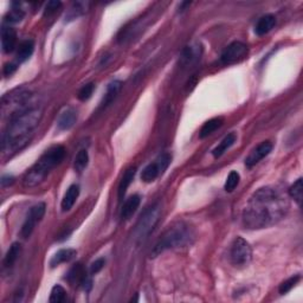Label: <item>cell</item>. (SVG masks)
Masks as SVG:
<instances>
[{"mask_svg":"<svg viewBox=\"0 0 303 303\" xmlns=\"http://www.w3.org/2000/svg\"><path fill=\"white\" fill-rule=\"evenodd\" d=\"M289 211L288 199L274 187H262L249 199L243 212V223L250 230L273 226L282 220Z\"/></svg>","mask_w":303,"mask_h":303,"instance_id":"6da1fadb","label":"cell"},{"mask_svg":"<svg viewBox=\"0 0 303 303\" xmlns=\"http://www.w3.org/2000/svg\"><path fill=\"white\" fill-rule=\"evenodd\" d=\"M43 116L40 107L31 106L9 119L8 126L2 134L1 151L4 156H11L26 146L34 129Z\"/></svg>","mask_w":303,"mask_h":303,"instance_id":"7a4b0ae2","label":"cell"},{"mask_svg":"<svg viewBox=\"0 0 303 303\" xmlns=\"http://www.w3.org/2000/svg\"><path fill=\"white\" fill-rule=\"evenodd\" d=\"M65 153L66 151L63 146H55L46 151L25 174L23 179L25 187L32 188L42 184L46 176L50 174V172L62 162Z\"/></svg>","mask_w":303,"mask_h":303,"instance_id":"3957f363","label":"cell"},{"mask_svg":"<svg viewBox=\"0 0 303 303\" xmlns=\"http://www.w3.org/2000/svg\"><path fill=\"white\" fill-rule=\"evenodd\" d=\"M194 235L191 227L180 223L176 225L169 227L167 231L161 236V238L154 246L152 251V257H156L161 252L169 250V249L182 248L188 244H192Z\"/></svg>","mask_w":303,"mask_h":303,"instance_id":"277c9868","label":"cell"},{"mask_svg":"<svg viewBox=\"0 0 303 303\" xmlns=\"http://www.w3.org/2000/svg\"><path fill=\"white\" fill-rule=\"evenodd\" d=\"M31 94L27 90H14L12 93H8L2 96L1 99V112L2 116L6 118L8 116L9 119L15 114L23 112L28 108V102H30Z\"/></svg>","mask_w":303,"mask_h":303,"instance_id":"5b68a950","label":"cell"},{"mask_svg":"<svg viewBox=\"0 0 303 303\" xmlns=\"http://www.w3.org/2000/svg\"><path fill=\"white\" fill-rule=\"evenodd\" d=\"M160 214L161 207L159 204H154L153 206H151L147 211H145V213L142 214L140 219H139L137 229H135L134 232L138 241H144V239H146L147 237L151 235V232L153 231L154 227L156 226L157 222H159Z\"/></svg>","mask_w":303,"mask_h":303,"instance_id":"8992f818","label":"cell"},{"mask_svg":"<svg viewBox=\"0 0 303 303\" xmlns=\"http://www.w3.org/2000/svg\"><path fill=\"white\" fill-rule=\"evenodd\" d=\"M230 257H231L232 263L236 267H244V265L249 264V262L252 258V250L250 244L244 238H242V237H237L231 245Z\"/></svg>","mask_w":303,"mask_h":303,"instance_id":"52a82bcc","label":"cell"},{"mask_svg":"<svg viewBox=\"0 0 303 303\" xmlns=\"http://www.w3.org/2000/svg\"><path fill=\"white\" fill-rule=\"evenodd\" d=\"M170 161H172V156L168 153H163L157 157L155 162H152L150 165L145 167L144 170L141 172V180L145 182H152L154 181L157 176L162 174L169 166Z\"/></svg>","mask_w":303,"mask_h":303,"instance_id":"ba28073f","label":"cell"},{"mask_svg":"<svg viewBox=\"0 0 303 303\" xmlns=\"http://www.w3.org/2000/svg\"><path fill=\"white\" fill-rule=\"evenodd\" d=\"M248 56V46L244 43L233 42L227 45L220 56V62L224 65H231L243 61Z\"/></svg>","mask_w":303,"mask_h":303,"instance_id":"9c48e42d","label":"cell"},{"mask_svg":"<svg viewBox=\"0 0 303 303\" xmlns=\"http://www.w3.org/2000/svg\"><path fill=\"white\" fill-rule=\"evenodd\" d=\"M45 210L46 205L44 203L36 204L34 206L30 208V212L27 213L26 219H25L20 230V236L23 237V238H28V237L31 236V233L33 232L37 223H39L44 217V214H45Z\"/></svg>","mask_w":303,"mask_h":303,"instance_id":"30bf717a","label":"cell"},{"mask_svg":"<svg viewBox=\"0 0 303 303\" xmlns=\"http://www.w3.org/2000/svg\"><path fill=\"white\" fill-rule=\"evenodd\" d=\"M271 151H273V144L270 141H263L255 150H252L251 153L245 159L246 167H254L255 165H257L262 159L269 155Z\"/></svg>","mask_w":303,"mask_h":303,"instance_id":"8fae6325","label":"cell"},{"mask_svg":"<svg viewBox=\"0 0 303 303\" xmlns=\"http://www.w3.org/2000/svg\"><path fill=\"white\" fill-rule=\"evenodd\" d=\"M17 45V32L14 28L4 26L1 30V46L5 53L12 52Z\"/></svg>","mask_w":303,"mask_h":303,"instance_id":"7c38bea8","label":"cell"},{"mask_svg":"<svg viewBox=\"0 0 303 303\" xmlns=\"http://www.w3.org/2000/svg\"><path fill=\"white\" fill-rule=\"evenodd\" d=\"M76 121H77V112L68 108L61 114L58 121H57V126H58L59 131H68V129L74 127Z\"/></svg>","mask_w":303,"mask_h":303,"instance_id":"4fadbf2b","label":"cell"},{"mask_svg":"<svg viewBox=\"0 0 303 303\" xmlns=\"http://www.w3.org/2000/svg\"><path fill=\"white\" fill-rule=\"evenodd\" d=\"M78 195H80V187H78V185H71L70 187L66 189L61 204L63 212H68V211L71 210L76 200H77Z\"/></svg>","mask_w":303,"mask_h":303,"instance_id":"5bb4252c","label":"cell"},{"mask_svg":"<svg viewBox=\"0 0 303 303\" xmlns=\"http://www.w3.org/2000/svg\"><path fill=\"white\" fill-rule=\"evenodd\" d=\"M275 24H276V18L273 14H265L260 18L255 26V33L257 36H264L268 32L273 30Z\"/></svg>","mask_w":303,"mask_h":303,"instance_id":"9a60e30c","label":"cell"},{"mask_svg":"<svg viewBox=\"0 0 303 303\" xmlns=\"http://www.w3.org/2000/svg\"><path fill=\"white\" fill-rule=\"evenodd\" d=\"M141 203V198L140 195L134 194L132 197H129L127 200H126L125 205H123L122 210H121V218L123 220H127L131 218L133 214L135 213V211L138 210L139 205Z\"/></svg>","mask_w":303,"mask_h":303,"instance_id":"2e32d148","label":"cell"},{"mask_svg":"<svg viewBox=\"0 0 303 303\" xmlns=\"http://www.w3.org/2000/svg\"><path fill=\"white\" fill-rule=\"evenodd\" d=\"M135 172H137V168H135V167H129V168L125 172V174H123L118 188V195L120 200H122V199L125 198L126 192H127L128 187L131 186L133 180H134Z\"/></svg>","mask_w":303,"mask_h":303,"instance_id":"e0dca14e","label":"cell"},{"mask_svg":"<svg viewBox=\"0 0 303 303\" xmlns=\"http://www.w3.org/2000/svg\"><path fill=\"white\" fill-rule=\"evenodd\" d=\"M76 255H77V252L74 249H62L53 255L51 261H50V265H51V268H55L62 263L70 262L76 257Z\"/></svg>","mask_w":303,"mask_h":303,"instance_id":"ac0fdd59","label":"cell"},{"mask_svg":"<svg viewBox=\"0 0 303 303\" xmlns=\"http://www.w3.org/2000/svg\"><path fill=\"white\" fill-rule=\"evenodd\" d=\"M121 87L122 83L120 81H114L108 85V88H107V93L104 95L102 103H101V108H106V107H108L109 104H112L113 101L116 99V96H118L120 90H121Z\"/></svg>","mask_w":303,"mask_h":303,"instance_id":"d6986e66","label":"cell"},{"mask_svg":"<svg viewBox=\"0 0 303 303\" xmlns=\"http://www.w3.org/2000/svg\"><path fill=\"white\" fill-rule=\"evenodd\" d=\"M34 50V43L33 40L26 39L24 42L19 44L18 51H17V61L19 63H23L27 61L31 56H32Z\"/></svg>","mask_w":303,"mask_h":303,"instance_id":"ffe728a7","label":"cell"},{"mask_svg":"<svg viewBox=\"0 0 303 303\" xmlns=\"http://www.w3.org/2000/svg\"><path fill=\"white\" fill-rule=\"evenodd\" d=\"M223 123H224L223 118H214V119L208 120L207 122L204 123V126L201 127L200 132H199V138L200 139L207 138L208 135H211L212 133L216 132L218 128L222 127Z\"/></svg>","mask_w":303,"mask_h":303,"instance_id":"44dd1931","label":"cell"},{"mask_svg":"<svg viewBox=\"0 0 303 303\" xmlns=\"http://www.w3.org/2000/svg\"><path fill=\"white\" fill-rule=\"evenodd\" d=\"M235 142H236V134L231 133V134H229L227 137L224 138L223 141L220 142V144L218 145V146L212 151L213 156L216 157V159L222 156L223 154L225 153V152H227V150H229V148L231 147L233 144H235Z\"/></svg>","mask_w":303,"mask_h":303,"instance_id":"7402d4cb","label":"cell"},{"mask_svg":"<svg viewBox=\"0 0 303 303\" xmlns=\"http://www.w3.org/2000/svg\"><path fill=\"white\" fill-rule=\"evenodd\" d=\"M20 244L19 243H13L11 246H9L7 254H6L4 258V267L5 268H12L13 264L17 262L19 254H20Z\"/></svg>","mask_w":303,"mask_h":303,"instance_id":"603a6c76","label":"cell"},{"mask_svg":"<svg viewBox=\"0 0 303 303\" xmlns=\"http://www.w3.org/2000/svg\"><path fill=\"white\" fill-rule=\"evenodd\" d=\"M85 273L83 267L81 264H76L75 267H72L68 275H66V280L69 281L71 284L75 283H82L85 280Z\"/></svg>","mask_w":303,"mask_h":303,"instance_id":"cb8c5ba5","label":"cell"},{"mask_svg":"<svg viewBox=\"0 0 303 303\" xmlns=\"http://www.w3.org/2000/svg\"><path fill=\"white\" fill-rule=\"evenodd\" d=\"M25 17L24 11L21 8L13 7L12 9H9V12H7V14L5 15V23L6 24H17L20 23Z\"/></svg>","mask_w":303,"mask_h":303,"instance_id":"d4e9b609","label":"cell"},{"mask_svg":"<svg viewBox=\"0 0 303 303\" xmlns=\"http://www.w3.org/2000/svg\"><path fill=\"white\" fill-rule=\"evenodd\" d=\"M302 192H303V182H302V179L300 178V179L296 180V182H294V185L289 188V195L299 205H301V203H302Z\"/></svg>","mask_w":303,"mask_h":303,"instance_id":"484cf974","label":"cell"},{"mask_svg":"<svg viewBox=\"0 0 303 303\" xmlns=\"http://www.w3.org/2000/svg\"><path fill=\"white\" fill-rule=\"evenodd\" d=\"M88 162H89V155H88V152L85 150H82L77 153V155L75 157V162L74 167L77 172H82L85 167L88 166Z\"/></svg>","mask_w":303,"mask_h":303,"instance_id":"4316f807","label":"cell"},{"mask_svg":"<svg viewBox=\"0 0 303 303\" xmlns=\"http://www.w3.org/2000/svg\"><path fill=\"white\" fill-rule=\"evenodd\" d=\"M66 299V292L62 286H55L51 290L49 301L51 303H62Z\"/></svg>","mask_w":303,"mask_h":303,"instance_id":"83f0119b","label":"cell"},{"mask_svg":"<svg viewBox=\"0 0 303 303\" xmlns=\"http://www.w3.org/2000/svg\"><path fill=\"white\" fill-rule=\"evenodd\" d=\"M88 6H89V2H81V1L75 2V4L71 6L70 12H69V14H68V18L70 19V20H72V19L77 18L78 15L85 13V12H87Z\"/></svg>","mask_w":303,"mask_h":303,"instance_id":"f1b7e54d","label":"cell"},{"mask_svg":"<svg viewBox=\"0 0 303 303\" xmlns=\"http://www.w3.org/2000/svg\"><path fill=\"white\" fill-rule=\"evenodd\" d=\"M300 280H301V276H300V275H295V276L290 277V279L284 281V282L280 286V289H279L281 295H284V294L289 293L290 290H292L294 287L299 283Z\"/></svg>","mask_w":303,"mask_h":303,"instance_id":"f546056e","label":"cell"},{"mask_svg":"<svg viewBox=\"0 0 303 303\" xmlns=\"http://www.w3.org/2000/svg\"><path fill=\"white\" fill-rule=\"evenodd\" d=\"M239 179H241V176H239L238 172H236V170H232V172H230L229 176H227L225 185H224V188H225V191L227 192H232L233 189H235L237 186L239 184Z\"/></svg>","mask_w":303,"mask_h":303,"instance_id":"4dcf8cb0","label":"cell"},{"mask_svg":"<svg viewBox=\"0 0 303 303\" xmlns=\"http://www.w3.org/2000/svg\"><path fill=\"white\" fill-rule=\"evenodd\" d=\"M95 90V84L94 83H88L83 85V87L81 88L80 91H78V100L82 101V102H85V101H88L91 97V95H93Z\"/></svg>","mask_w":303,"mask_h":303,"instance_id":"1f68e13d","label":"cell"},{"mask_svg":"<svg viewBox=\"0 0 303 303\" xmlns=\"http://www.w3.org/2000/svg\"><path fill=\"white\" fill-rule=\"evenodd\" d=\"M61 7H62L61 1H49L45 7V11H44V15H45V17H51V15L56 14L57 11H58Z\"/></svg>","mask_w":303,"mask_h":303,"instance_id":"d6a6232c","label":"cell"},{"mask_svg":"<svg viewBox=\"0 0 303 303\" xmlns=\"http://www.w3.org/2000/svg\"><path fill=\"white\" fill-rule=\"evenodd\" d=\"M104 264H106V260H104V258H99V260L95 261L94 263L90 265V274L96 275L97 273H100V271L103 269Z\"/></svg>","mask_w":303,"mask_h":303,"instance_id":"836d02e7","label":"cell"},{"mask_svg":"<svg viewBox=\"0 0 303 303\" xmlns=\"http://www.w3.org/2000/svg\"><path fill=\"white\" fill-rule=\"evenodd\" d=\"M15 70H17V65L13 64V63H9V64H6L4 66V75L11 76Z\"/></svg>","mask_w":303,"mask_h":303,"instance_id":"e575fe53","label":"cell"},{"mask_svg":"<svg viewBox=\"0 0 303 303\" xmlns=\"http://www.w3.org/2000/svg\"><path fill=\"white\" fill-rule=\"evenodd\" d=\"M14 182V178L12 175H2L1 178V186L6 187V186L12 185Z\"/></svg>","mask_w":303,"mask_h":303,"instance_id":"d590c367","label":"cell"}]
</instances>
